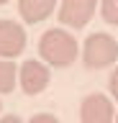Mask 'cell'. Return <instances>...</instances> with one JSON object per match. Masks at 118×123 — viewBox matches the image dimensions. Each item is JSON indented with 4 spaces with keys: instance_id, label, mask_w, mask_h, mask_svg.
<instances>
[{
    "instance_id": "obj_1",
    "label": "cell",
    "mask_w": 118,
    "mask_h": 123,
    "mask_svg": "<svg viewBox=\"0 0 118 123\" xmlns=\"http://www.w3.org/2000/svg\"><path fill=\"white\" fill-rule=\"evenodd\" d=\"M39 54L41 59L49 62L51 67H69L77 59V41L69 31L64 28H49L44 36L39 38Z\"/></svg>"
},
{
    "instance_id": "obj_2",
    "label": "cell",
    "mask_w": 118,
    "mask_h": 123,
    "mask_svg": "<svg viewBox=\"0 0 118 123\" xmlns=\"http://www.w3.org/2000/svg\"><path fill=\"white\" fill-rule=\"evenodd\" d=\"M118 59V41L110 33H90L85 38L82 62L87 69H105Z\"/></svg>"
},
{
    "instance_id": "obj_3",
    "label": "cell",
    "mask_w": 118,
    "mask_h": 123,
    "mask_svg": "<svg viewBox=\"0 0 118 123\" xmlns=\"http://www.w3.org/2000/svg\"><path fill=\"white\" fill-rule=\"evenodd\" d=\"M95 5L98 0H62L59 5V23L62 26H69V28H85L90 18L95 15Z\"/></svg>"
},
{
    "instance_id": "obj_4",
    "label": "cell",
    "mask_w": 118,
    "mask_h": 123,
    "mask_svg": "<svg viewBox=\"0 0 118 123\" xmlns=\"http://www.w3.org/2000/svg\"><path fill=\"white\" fill-rule=\"evenodd\" d=\"M18 82H21V90L26 95H39L49 87V67L36 59L23 62L21 72H18Z\"/></svg>"
},
{
    "instance_id": "obj_5",
    "label": "cell",
    "mask_w": 118,
    "mask_h": 123,
    "mask_svg": "<svg viewBox=\"0 0 118 123\" xmlns=\"http://www.w3.org/2000/svg\"><path fill=\"white\" fill-rule=\"evenodd\" d=\"M113 118H116L113 103L103 92L87 95L82 100V105H80V121L82 123H113Z\"/></svg>"
},
{
    "instance_id": "obj_6",
    "label": "cell",
    "mask_w": 118,
    "mask_h": 123,
    "mask_svg": "<svg viewBox=\"0 0 118 123\" xmlns=\"http://www.w3.org/2000/svg\"><path fill=\"white\" fill-rule=\"evenodd\" d=\"M26 49V31L21 23L3 18L0 21V56L8 59V56H18Z\"/></svg>"
},
{
    "instance_id": "obj_7",
    "label": "cell",
    "mask_w": 118,
    "mask_h": 123,
    "mask_svg": "<svg viewBox=\"0 0 118 123\" xmlns=\"http://www.w3.org/2000/svg\"><path fill=\"white\" fill-rule=\"evenodd\" d=\"M56 0H18V13L26 23H39L51 15Z\"/></svg>"
},
{
    "instance_id": "obj_8",
    "label": "cell",
    "mask_w": 118,
    "mask_h": 123,
    "mask_svg": "<svg viewBox=\"0 0 118 123\" xmlns=\"http://www.w3.org/2000/svg\"><path fill=\"white\" fill-rule=\"evenodd\" d=\"M16 80H18V69L13 62H3L0 59V92H13L16 87Z\"/></svg>"
},
{
    "instance_id": "obj_9",
    "label": "cell",
    "mask_w": 118,
    "mask_h": 123,
    "mask_svg": "<svg viewBox=\"0 0 118 123\" xmlns=\"http://www.w3.org/2000/svg\"><path fill=\"white\" fill-rule=\"evenodd\" d=\"M100 15L110 26H118V0H100Z\"/></svg>"
},
{
    "instance_id": "obj_10",
    "label": "cell",
    "mask_w": 118,
    "mask_h": 123,
    "mask_svg": "<svg viewBox=\"0 0 118 123\" xmlns=\"http://www.w3.org/2000/svg\"><path fill=\"white\" fill-rule=\"evenodd\" d=\"M28 123H59V118H56V115H51V113H36Z\"/></svg>"
},
{
    "instance_id": "obj_11",
    "label": "cell",
    "mask_w": 118,
    "mask_h": 123,
    "mask_svg": "<svg viewBox=\"0 0 118 123\" xmlns=\"http://www.w3.org/2000/svg\"><path fill=\"white\" fill-rule=\"evenodd\" d=\"M108 87H110V95L118 100V67L113 69V74H110V80H108Z\"/></svg>"
},
{
    "instance_id": "obj_12",
    "label": "cell",
    "mask_w": 118,
    "mask_h": 123,
    "mask_svg": "<svg viewBox=\"0 0 118 123\" xmlns=\"http://www.w3.org/2000/svg\"><path fill=\"white\" fill-rule=\"evenodd\" d=\"M0 123H23V121H21L18 115H13V113H10V115H5V118H0Z\"/></svg>"
},
{
    "instance_id": "obj_13",
    "label": "cell",
    "mask_w": 118,
    "mask_h": 123,
    "mask_svg": "<svg viewBox=\"0 0 118 123\" xmlns=\"http://www.w3.org/2000/svg\"><path fill=\"white\" fill-rule=\"evenodd\" d=\"M5 3H8V0H0V5H5Z\"/></svg>"
},
{
    "instance_id": "obj_14",
    "label": "cell",
    "mask_w": 118,
    "mask_h": 123,
    "mask_svg": "<svg viewBox=\"0 0 118 123\" xmlns=\"http://www.w3.org/2000/svg\"><path fill=\"white\" fill-rule=\"evenodd\" d=\"M116 123H118V115H116Z\"/></svg>"
},
{
    "instance_id": "obj_15",
    "label": "cell",
    "mask_w": 118,
    "mask_h": 123,
    "mask_svg": "<svg viewBox=\"0 0 118 123\" xmlns=\"http://www.w3.org/2000/svg\"><path fill=\"white\" fill-rule=\"evenodd\" d=\"M0 108H3V103H0Z\"/></svg>"
}]
</instances>
